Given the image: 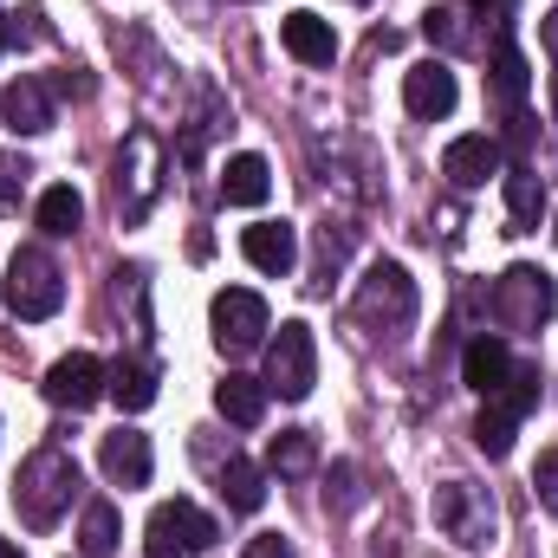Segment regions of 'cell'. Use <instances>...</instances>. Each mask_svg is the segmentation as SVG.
<instances>
[{
	"label": "cell",
	"mask_w": 558,
	"mask_h": 558,
	"mask_svg": "<svg viewBox=\"0 0 558 558\" xmlns=\"http://www.w3.org/2000/svg\"><path fill=\"white\" fill-rule=\"evenodd\" d=\"M72 494H78V461L65 454V448H39L26 468H20V481H13V507H20V520L26 526H59V513L72 507Z\"/></svg>",
	"instance_id": "1"
},
{
	"label": "cell",
	"mask_w": 558,
	"mask_h": 558,
	"mask_svg": "<svg viewBox=\"0 0 558 558\" xmlns=\"http://www.w3.org/2000/svg\"><path fill=\"white\" fill-rule=\"evenodd\" d=\"M0 299H7V312L13 318H52L59 305H65V274H59V260L46 254V247H20L13 260H7V279H0Z\"/></svg>",
	"instance_id": "2"
},
{
	"label": "cell",
	"mask_w": 558,
	"mask_h": 558,
	"mask_svg": "<svg viewBox=\"0 0 558 558\" xmlns=\"http://www.w3.org/2000/svg\"><path fill=\"white\" fill-rule=\"evenodd\" d=\"M111 189H118V215L124 221H143L156 208V195H162V143H156V131H131L124 137Z\"/></svg>",
	"instance_id": "3"
},
{
	"label": "cell",
	"mask_w": 558,
	"mask_h": 558,
	"mask_svg": "<svg viewBox=\"0 0 558 558\" xmlns=\"http://www.w3.org/2000/svg\"><path fill=\"white\" fill-rule=\"evenodd\" d=\"M312 384H318V338H312L305 318H286L279 338L267 344V390L286 397V403H305Z\"/></svg>",
	"instance_id": "4"
},
{
	"label": "cell",
	"mask_w": 558,
	"mask_h": 558,
	"mask_svg": "<svg viewBox=\"0 0 558 558\" xmlns=\"http://www.w3.org/2000/svg\"><path fill=\"white\" fill-rule=\"evenodd\" d=\"M435 526H441L461 553H487L500 513H494V500H487L474 481H448V487H435Z\"/></svg>",
	"instance_id": "5"
},
{
	"label": "cell",
	"mask_w": 558,
	"mask_h": 558,
	"mask_svg": "<svg viewBox=\"0 0 558 558\" xmlns=\"http://www.w3.org/2000/svg\"><path fill=\"white\" fill-rule=\"evenodd\" d=\"M221 539V526L195 507V500H162L143 526V558H189V553H208Z\"/></svg>",
	"instance_id": "6"
},
{
	"label": "cell",
	"mask_w": 558,
	"mask_h": 558,
	"mask_svg": "<svg viewBox=\"0 0 558 558\" xmlns=\"http://www.w3.org/2000/svg\"><path fill=\"white\" fill-rule=\"evenodd\" d=\"M558 305L553 279L539 274V267H507V279L494 286V299H487V312H494V325H507V331H533V325H546Z\"/></svg>",
	"instance_id": "7"
},
{
	"label": "cell",
	"mask_w": 558,
	"mask_h": 558,
	"mask_svg": "<svg viewBox=\"0 0 558 558\" xmlns=\"http://www.w3.org/2000/svg\"><path fill=\"white\" fill-rule=\"evenodd\" d=\"M357 318L364 325H384V331H397V325H410L416 318V279L403 274L397 260H377L364 286H357Z\"/></svg>",
	"instance_id": "8"
},
{
	"label": "cell",
	"mask_w": 558,
	"mask_h": 558,
	"mask_svg": "<svg viewBox=\"0 0 558 558\" xmlns=\"http://www.w3.org/2000/svg\"><path fill=\"white\" fill-rule=\"evenodd\" d=\"M215 344L221 351H254L267 331H274V312H267V299L260 292H247V286H228V292H215Z\"/></svg>",
	"instance_id": "9"
},
{
	"label": "cell",
	"mask_w": 558,
	"mask_h": 558,
	"mask_svg": "<svg viewBox=\"0 0 558 558\" xmlns=\"http://www.w3.org/2000/svg\"><path fill=\"white\" fill-rule=\"evenodd\" d=\"M105 390H111V371L92 351H72L46 371V403H59V410H92Z\"/></svg>",
	"instance_id": "10"
},
{
	"label": "cell",
	"mask_w": 558,
	"mask_h": 558,
	"mask_svg": "<svg viewBox=\"0 0 558 558\" xmlns=\"http://www.w3.org/2000/svg\"><path fill=\"white\" fill-rule=\"evenodd\" d=\"M98 468H105V481L111 487H149V468H156V448H149V435L137 428H111L105 441H98Z\"/></svg>",
	"instance_id": "11"
},
{
	"label": "cell",
	"mask_w": 558,
	"mask_h": 558,
	"mask_svg": "<svg viewBox=\"0 0 558 558\" xmlns=\"http://www.w3.org/2000/svg\"><path fill=\"white\" fill-rule=\"evenodd\" d=\"M454 98H461V85H454V72H448L441 59H422V65L403 72V105H410V118H422V124L448 118Z\"/></svg>",
	"instance_id": "12"
},
{
	"label": "cell",
	"mask_w": 558,
	"mask_h": 558,
	"mask_svg": "<svg viewBox=\"0 0 558 558\" xmlns=\"http://www.w3.org/2000/svg\"><path fill=\"white\" fill-rule=\"evenodd\" d=\"M0 124H7L13 137H46V131L59 124L52 92H46L39 78H13V85L0 92Z\"/></svg>",
	"instance_id": "13"
},
{
	"label": "cell",
	"mask_w": 558,
	"mask_h": 558,
	"mask_svg": "<svg viewBox=\"0 0 558 558\" xmlns=\"http://www.w3.org/2000/svg\"><path fill=\"white\" fill-rule=\"evenodd\" d=\"M507 377H513V351H507V338L474 331V338H468V351H461V384H468L474 397H494Z\"/></svg>",
	"instance_id": "14"
},
{
	"label": "cell",
	"mask_w": 558,
	"mask_h": 558,
	"mask_svg": "<svg viewBox=\"0 0 558 558\" xmlns=\"http://www.w3.org/2000/svg\"><path fill=\"white\" fill-rule=\"evenodd\" d=\"M500 162H507L500 143L481 137V131H474V137H454L448 149H441V175H448L454 189H481L487 175H500Z\"/></svg>",
	"instance_id": "15"
},
{
	"label": "cell",
	"mask_w": 558,
	"mask_h": 558,
	"mask_svg": "<svg viewBox=\"0 0 558 558\" xmlns=\"http://www.w3.org/2000/svg\"><path fill=\"white\" fill-rule=\"evenodd\" d=\"M241 254L260 267V274H274L286 279L292 267H299V234L286 228V221H254L247 234H241Z\"/></svg>",
	"instance_id": "16"
},
{
	"label": "cell",
	"mask_w": 558,
	"mask_h": 558,
	"mask_svg": "<svg viewBox=\"0 0 558 558\" xmlns=\"http://www.w3.org/2000/svg\"><path fill=\"white\" fill-rule=\"evenodd\" d=\"M279 39H286V52H292L299 65H331V59H338V33H331V20H318V13H286V20H279Z\"/></svg>",
	"instance_id": "17"
},
{
	"label": "cell",
	"mask_w": 558,
	"mask_h": 558,
	"mask_svg": "<svg viewBox=\"0 0 558 558\" xmlns=\"http://www.w3.org/2000/svg\"><path fill=\"white\" fill-rule=\"evenodd\" d=\"M267 195H274V169H267V156H254V149L228 156V169H221V202H228V208H260Z\"/></svg>",
	"instance_id": "18"
},
{
	"label": "cell",
	"mask_w": 558,
	"mask_h": 558,
	"mask_svg": "<svg viewBox=\"0 0 558 558\" xmlns=\"http://www.w3.org/2000/svg\"><path fill=\"white\" fill-rule=\"evenodd\" d=\"M267 397H274V390H267L260 377H241V371H228V377L215 384V410L234 422V428H254V422L267 416Z\"/></svg>",
	"instance_id": "19"
},
{
	"label": "cell",
	"mask_w": 558,
	"mask_h": 558,
	"mask_svg": "<svg viewBox=\"0 0 558 558\" xmlns=\"http://www.w3.org/2000/svg\"><path fill=\"white\" fill-rule=\"evenodd\" d=\"M33 221H39V234H52V241H72V234L85 228V195H78L72 182H52V189L39 195Z\"/></svg>",
	"instance_id": "20"
},
{
	"label": "cell",
	"mask_w": 558,
	"mask_h": 558,
	"mask_svg": "<svg viewBox=\"0 0 558 558\" xmlns=\"http://www.w3.org/2000/svg\"><path fill=\"white\" fill-rule=\"evenodd\" d=\"M221 500H228L234 513H260V507H267V474H260L247 454H228V461H221Z\"/></svg>",
	"instance_id": "21"
},
{
	"label": "cell",
	"mask_w": 558,
	"mask_h": 558,
	"mask_svg": "<svg viewBox=\"0 0 558 558\" xmlns=\"http://www.w3.org/2000/svg\"><path fill=\"white\" fill-rule=\"evenodd\" d=\"M111 397H118L124 416L149 410V403H156V364H149V357H118V364H111Z\"/></svg>",
	"instance_id": "22"
},
{
	"label": "cell",
	"mask_w": 558,
	"mask_h": 558,
	"mask_svg": "<svg viewBox=\"0 0 558 558\" xmlns=\"http://www.w3.org/2000/svg\"><path fill=\"white\" fill-rule=\"evenodd\" d=\"M507 208H513V228H539V215H546V175L533 162L507 169Z\"/></svg>",
	"instance_id": "23"
},
{
	"label": "cell",
	"mask_w": 558,
	"mask_h": 558,
	"mask_svg": "<svg viewBox=\"0 0 558 558\" xmlns=\"http://www.w3.org/2000/svg\"><path fill=\"white\" fill-rule=\"evenodd\" d=\"M526 85H533L526 52H520L513 39H494V98H500V105H520V98H526Z\"/></svg>",
	"instance_id": "24"
},
{
	"label": "cell",
	"mask_w": 558,
	"mask_h": 558,
	"mask_svg": "<svg viewBox=\"0 0 558 558\" xmlns=\"http://www.w3.org/2000/svg\"><path fill=\"white\" fill-rule=\"evenodd\" d=\"M78 558H118V507H111V500H92V507H85Z\"/></svg>",
	"instance_id": "25"
},
{
	"label": "cell",
	"mask_w": 558,
	"mask_h": 558,
	"mask_svg": "<svg viewBox=\"0 0 558 558\" xmlns=\"http://www.w3.org/2000/svg\"><path fill=\"white\" fill-rule=\"evenodd\" d=\"M312 454H318V448H312V435H305V428H286V435L267 441V468H274L279 481H299V474L312 468Z\"/></svg>",
	"instance_id": "26"
},
{
	"label": "cell",
	"mask_w": 558,
	"mask_h": 558,
	"mask_svg": "<svg viewBox=\"0 0 558 558\" xmlns=\"http://www.w3.org/2000/svg\"><path fill=\"white\" fill-rule=\"evenodd\" d=\"M487 403H500L513 422H526V410L539 403V364H513V377H507V384H500Z\"/></svg>",
	"instance_id": "27"
},
{
	"label": "cell",
	"mask_w": 558,
	"mask_h": 558,
	"mask_svg": "<svg viewBox=\"0 0 558 558\" xmlns=\"http://www.w3.org/2000/svg\"><path fill=\"white\" fill-rule=\"evenodd\" d=\"M513 428H520V422L507 416L500 403H487V410H481V422H474V448H481L487 461H500V454H513Z\"/></svg>",
	"instance_id": "28"
},
{
	"label": "cell",
	"mask_w": 558,
	"mask_h": 558,
	"mask_svg": "<svg viewBox=\"0 0 558 558\" xmlns=\"http://www.w3.org/2000/svg\"><path fill=\"white\" fill-rule=\"evenodd\" d=\"M422 39H428V46H454V52H461V46H468L461 13H454V7H428V13H422Z\"/></svg>",
	"instance_id": "29"
},
{
	"label": "cell",
	"mask_w": 558,
	"mask_h": 558,
	"mask_svg": "<svg viewBox=\"0 0 558 558\" xmlns=\"http://www.w3.org/2000/svg\"><path fill=\"white\" fill-rule=\"evenodd\" d=\"M26 175H33V169H26L20 156H7V149H0V215H13V208H20V195H26Z\"/></svg>",
	"instance_id": "30"
},
{
	"label": "cell",
	"mask_w": 558,
	"mask_h": 558,
	"mask_svg": "<svg viewBox=\"0 0 558 558\" xmlns=\"http://www.w3.org/2000/svg\"><path fill=\"white\" fill-rule=\"evenodd\" d=\"M533 487H539V507H546V513H558V448H546V454H539Z\"/></svg>",
	"instance_id": "31"
},
{
	"label": "cell",
	"mask_w": 558,
	"mask_h": 558,
	"mask_svg": "<svg viewBox=\"0 0 558 558\" xmlns=\"http://www.w3.org/2000/svg\"><path fill=\"white\" fill-rule=\"evenodd\" d=\"M331 481H338V494H325V500H331V507L344 513V507L357 500V487H351V481H357V468H351V461H338V468H331Z\"/></svg>",
	"instance_id": "32"
},
{
	"label": "cell",
	"mask_w": 558,
	"mask_h": 558,
	"mask_svg": "<svg viewBox=\"0 0 558 558\" xmlns=\"http://www.w3.org/2000/svg\"><path fill=\"white\" fill-rule=\"evenodd\" d=\"M247 558H292V546L279 533H260V539H247Z\"/></svg>",
	"instance_id": "33"
},
{
	"label": "cell",
	"mask_w": 558,
	"mask_h": 558,
	"mask_svg": "<svg viewBox=\"0 0 558 558\" xmlns=\"http://www.w3.org/2000/svg\"><path fill=\"white\" fill-rule=\"evenodd\" d=\"M539 39H546V52H553V65H558V7L539 20Z\"/></svg>",
	"instance_id": "34"
},
{
	"label": "cell",
	"mask_w": 558,
	"mask_h": 558,
	"mask_svg": "<svg viewBox=\"0 0 558 558\" xmlns=\"http://www.w3.org/2000/svg\"><path fill=\"white\" fill-rule=\"evenodd\" d=\"M59 92H72V98H85V92H92V78H85V72H65V78H59Z\"/></svg>",
	"instance_id": "35"
},
{
	"label": "cell",
	"mask_w": 558,
	"mask_h": 558,
	"mask_svg": "<svg viewBox=\"0 0 558 558\" xmlns=\"http://www.w3.org/2000/svg\"><path fill=\"white\" fill-rule=\"evenodd\" d=\"M7 39H13V20H7V13H0V52H7Z\"/></svg>",
	"instance_id": "36"
},
{
	"label": "cell",
	"mask_w": 558,
	"mask_h": 558,
	"mask_svg": "<svg viewBox=\"0 0 558 558\" xmlns=\"http://www.w3.org/2000/svg\"><path fill=\"white\" fill-rule=\"evenodd\" d=\"M474 7H481V13H487V7H494V13H500V7H507V0H474Z\"/></svg>",
	"instance_id": "37"
},
{
	"label": "cell",
	"mask_w": 558,
	"mask_h": 558,
	"mask_svg": "<svg viewBox=\"0 0 558 558\" xmlns=\"http://www.w3.org/2000/svg\"><path fill=\"white\" fill-rule=\"evenodd\" d=\"M0 558H20V553H13V539H0Z\"/></svg>",
	"instance_id": "38"
},
{
	"label": "cell",
	"mask_w": 558,
	"mask_h": 558,
	"mask_svg": "<svg viewBox=\"0 0 558 558\" xmlns=\"http://www.w3.org/2000/svg\"><path fill=\"white\" fill-rule=\"evenodd\" d=\"M553 118H558V72H553Z\"/></svg>",
	"instance_id": "39"
},
{
	"label": "cell",
	"mask_w": 558,
	"mask_h": 558,
	"mask_svg": "<svg viewBox=\"0 0 558 558\" xmlns=\"http://www.w3.org/2000/svg\"><path fill=\"white\" fill-rule=\"evenodd\" d=\"M553 234H558V228H553Z\"/></svg>",
	"instance_id": "40"
}]
</instances>
